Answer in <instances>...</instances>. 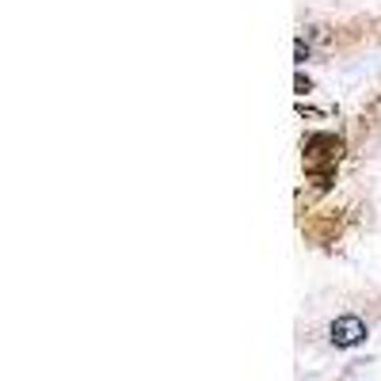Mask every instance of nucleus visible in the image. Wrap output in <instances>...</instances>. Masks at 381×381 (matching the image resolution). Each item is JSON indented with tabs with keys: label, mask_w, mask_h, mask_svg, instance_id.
<instances>
[{
	"label": "nucleus",
	"mask_w": 381,
	"mask_h": 381,
	"mask_svg": "<svg viewBox=\"0 0 381 381\" xmlns=\"http://www.w3.org/2000/svg\"><path fill=\"white\" fill-rule=\"evenodd\" d=\"M328 332H332V343L335 347H358V343L366 340V324L358 320V317H335Z\"/></svg>",
	"instance_id": "1"
}]
</instances>
